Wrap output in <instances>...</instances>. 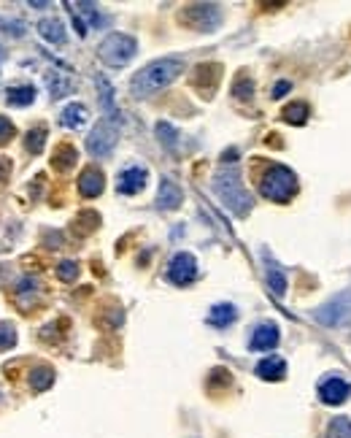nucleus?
<instances>
[{
  "mask_svg": "<svg viewBox=\"0 0 351 438\" xmlns=\"http://www.w3.org/2000/svg\"><path fill=\"white\" fill-rule=\"evenodd\" d=\"M54 382V373H51V368H46V365H41V368H36L33 373H30V384H33V390H46L49 384Z\"/></svg>",
  "mask_w": 351,
  "mask_h": 438,
  "instance_id": "nucleus-23",
  "label": "nucleus"
},
{
  "mask_svg": "<svg viewBox=\"0 0 351 438\" xmlns=\"http://www.w3.org/2000/svg\"><path fill=\"white\" fill-rule=\"evenodd\" d=\"M0 60H3V49H0Z\"/></svg>",
  "mask_w": 351,
  "mask_h": 438,
  "instance_id": "nucleus-35",
  "label": "nucleus"
},
{
  "mask_svg": "<svg viewBox=\"0 0 351 438\" xmlns=\"http://www.w3.org/2000/svg\"><path fill=\"white\" fill-rule=\"evenodd\" d=\"M316 319L327 327H338L351 322V292H341L332 301H327L324 306L316 308Z\"/></svg>",
  "mask_w": 351,
  "mask_h": 438,
  "instance_id": "nucleus-5",
  "label": "nucleus"
},
{
  "mask_svg": "<svg viewBox=\"0 0 351 438\" xmlns=\"http://www.w3.org/2000/svg\"><path fill=\"white\" fill-rule=\"evenodd\" d=\"M60 122H62V128L79 130V128L87 122V108L79 106V103H71V106H65V111L60 114Z\"/></svg>",
  "mask_w": 351,
  "mask_h": 438,
  "instance_id": "nucleus-15",
  "label": "nucleus"
},
{
  "mask_svg": "<svg viewBox=\"0 0 351 438\" xmlns=\"http://www.w3.org/2000/svg\"><path fill=\"white\" fill-rule=\"evenodd\" d=\"M289 87H292L289 82H278V84L273 87V97H284V92H289Z\"/></svg>",
  "mask_w": 351,
  "mask_h": 438,
  "instance_id": "nucleus-33",
  "label": "nucleus"
},
{
  "mask_svg": "<svg viewBox=\"0 0 351 438\" xmlns=\"http://www.w3.org/2000/svg\"><path fill=\"white\" fill-rule=\"evenodd\" d=\"M143 184H146V171L138 168V165H132V168H128V171L119 174L117 189H119L122 195H135L138 189H143Z\"/></svg>",
  "mask_w": 351,
  "mask_h": 438,
  "instance_id": "nucleus-10",
  "label": "nucleus"
},
{
  "mask_svg": "<svg viewBox=\"0 0 351 438\" xmlns=\"http://www.w3.org/2000/svg\"><path fill=\"white\" fill-rule=\"evenodd\" d=\"M79 192L84 198H97L103 192V174L97 168H87L84 174L79 176Z\"/></svg>",
  "mask_w": 351,
  "mask_h": 438,
  "instance_id": "nucleus-13",
  "label": "nucleus"
},
{
  "mask_svg": "<svg viewBox=\"0 0 351 438\" xmlns=\"http://www.w3.org/2000/svg\"><path fill=\"white\" fill-rule=\"evenodd\" d=\"M0 27H5L3 33H11V36H16V38L25 33V25H22V22H8V19H0Z\"/></svg>",
  "mask_w": 351,
  "mask_h": 438,
  "instance_id": "nucleus-32",
  "label": "nucleus"
},
{
  "mask_svg": "<svg viewBox=\"0 0 351 438\" xmlns=\"http://www.w3.org/2000/svg\"><path fill=\"white\" fill-rule=\"evenodd\" d=\"M351 395V384L346 379H327L322 387H319V397L327 403V406H338V403H346Z\"/></svg>",
  "mask_w": 351,
  "mask_h": 438,
  "instance_id": "nucleus-9",
  "label": "nucleus"
},
{
  "mask_svg": "<svg viewBox=\"0 0 351 438\" xmlns=\"http://www.w3.org/2000/svg\"><path fill=\"white\" fill-rule=\"evenodd\" d=\"M284 122H289V125H303L308 119V106L306 103H292V106H287L284 108Z\"/></svg>",
  "mask_w": 351,
  "mask_h": 438,
  "instance_id": "nucleus-22",
  "label": "nucleus"
},
{
  "mask_svg": "<svg viewBox=\"0 0 351 438\" xmlns=\"http://www.w3.org/2000/svg\"><path fill=\"white\" fill-rule=\"evenodd\" d=\"M135 51H138L135 38H132V36H125V33H111V36L100 44V49H97L100 60H103L106 65H111V68L128 65L132 57H135Z\"/></svg>",
  "mask_w": 351,
  "mask_h": 438,
  "instance_id": "nucleus-4",
  "label": "nucleus"
},
{
  "mask_svg": "<svg viewBox=\"0 0 351 438\" xmlns=\"http://www.w3.org/2000/svg\"><path fill=\"white\" fill-rule=\"evenodd\" d=\"M195 276H197V263H195V257L186 255V252L176 255L173 260H171V265H168V279H171L173 284H189Z\"/></svg>",
  "mask_w": 351,
  "mask_h": 438,
  "instance_id": "nucleus-8",
  "label": "nucleus"
},
{
  "mask_svg": "<svg viewBox=\"0 0 351 438\" xmlns=\"http://www.w3.org/2000/svg\"><path fill=\"white\" fill-rule=\"evenodd\" d=\"M97 87H100V100H103V108H106V114H108V122H114V119H117V108H114V89H111V84H108L103 76H97Z\"/></svg>",
  "mask_w": 351,
  "mask_h": 438,
  "instance_id": "nucleus-20",
  "label": "nucleus"
},
{
  "mask_svg": "<svg viewBox=\"0 0 351 438\" xmlns=\"http://www.w3.org/2000/svg\"><path fill=\"white\" fill-rule=\"evenodd\" d=\"M49 89H51V97H62V95L71 89V84H68L60 73H51V76H49Z\"/></svg>",
  "mask_w": 351,
  "mask_h": 438,
  "instance_id": "nucleus-27",
  "label": "nucleus"
},
{
  "mask_svg": "<svg viewBox=\"0 0 351 438\" xmlns=\"http://www.w3.org/2000/svg\"><path fill=\"white\" fill-rule=\"evenodd\" d=\"M114 146H117V128H114V122H100V125H95V130L89 132L87 138V152L92 157H108L111 152H114Z\"/></svg>",
  "mask_w": 351,
  "mask_h": 438,
  "instance_id": "nucleus-6",
  "label": "nucleus"
},
{
  "mask_svg": "<svg viewBox=\"0 0 351 438\" xmlns=\"http://www.w3.org/2000/svg\"><path fill=\"white\" fill-rule=\"evenodd\" d=\"M73 163H76V149L71 143L57 146V152H54V168L57 171H68V168H73Z\"/></svg>",
  "mask_w": 351,
  "mask_h": 438,
  "instance_id": "nucleus-19",
  "label": "nucleus"
},
{
  "mask_svg": "<svg viewBox=\"0 0 351 438\" xmlns=\"http://www.w3.org/2000/svg\"><path fill=\"white\" fill-rule=\"evenodd\" d=\"M184 19L192 25V27H197V30H214L217 25H219L221 14H219V5H189V11L184 14Z\"/></svg>",
  "mask_w": 351,
  "mask_h": 438,
  "instance_id": "nucleus-7",
  "label": "nucleus"
},
{
  "mask_svg": "<svg viewBox=\"0 0 351 438\" xmlns=\"http://www.w3.org/2000/svg\"><path fill=\"white\" fill-rule=\"evenodd\" d=\"M235 316H238V311H235V306H230V303H219V306H214L208 311V322H211L214 327H227L230 322H235Z\"/></svg>",
  "mask_w": 351,
  "mask_h": 438,
  "instance_id": "nucleus-16",
  "label": "nucleus"
},
{
  "mask_svg": "<svg viewBox=\"0 0 351 438\" xmlns=\"http://www.w3.org/2000/svg\"><path fill=\"white\" fill-rule=\"evenodd\" d=\"M214 192L221 198V203L238 214V217H246L252 211V195L243 189V181L238 174V152L230 149L224 152L221 157V168L214 176Z\"/></svg>",
  "mask_w": 351,
  "mask_h": 438,
  "instance_id": "nucleus-1",
  "label": "nucleus"
},
{
  "mask_svg": "<svg viewBox=\"0 0 351 438\" xmlns=\"http://www.w3.org/2000/svg\"><path fill=\"white\" fill-rule=\"evenodd\" d=\"M16 344V333L11 325H0V349H8Z\"/></svg>",
  "mask_w": 351,
  "mask_h": 438,
  "instance_id": "nucleus-29",
  "label": "nucleus"
},
{
  "mask_svg": "<svg viewBox=\"0 0 351 438\" xmlns=\"http://www.w3.org/2000/svg\"><path fill=\"white\" fill-rule=\"evenodd\" d=\"M11 138H14V125H11L5 117H0V146L8 143Z\"/></svg>",
  "mask_w": 351,
  "mask_h": 438,
  "instance_id": "nucleus-31",
  "label": "nucleus"
},
{
  "mask_svg": "<svg viewBox=\"0 0 351 438\" xmlns=\"http://www.w3.org/2000/svg\"><path fill=\"white\" fill-rule=\"evenodd\" d=\"M5 97H8V103H11V106H30V103L36 100V87H30V84L8 87Z\"/></svg>",
  "mask_w": 351,
  "mask_h": 438,
  "instance_id": "nucleus-18",
  "label": "nucleus"
},
{
  "mask_svg": "<svg viewBox=\"0 0 351 438\" xmlns=\"http://www.w3.org/2000/svg\"><path fill=\"white\" fill-rule=\"evenodd\" d=\"M263 195L273 203H287L292 200V195L298 192V178L289 168L284 165H273L267 174L263 176V184H260Z\"/></svg>",
  "mask_w": 351,
  "mask_h": 438,
  "instance_id": "nucleus-3",
  "label": "nucleus"
},
{
  "mask_svg": "<svg viewBox=\"0 0 351 438\" xmlns=\"http://www.w3.org/2000/svg\"><path fill=\"white\" fill-rule=\"evenodd\" d=\"M38 30H41V36H44L46 41H51V44H65V27H62L60 19H44V22L38 25Z\"/></svg>",
  "mask_w": 351,
  "mask_h": 438,
  "instance_id": "nucleus-17",
  "label": "nucleus"
},
{
  "mask_svg": "<svg viewBox=\"0 0 351 438\" xmlns=\"http://www.w3.org/2000/svg\"><path fill=\"white\" fill-rule=\"evenodd\" d=\"M157 135H160V141H162L168 149H173L176 146V130L168 125V122H160V125H157Z\"/></svg>",
  "mask_w": 351,
  "mask_h": 438,
  "instance_id": "nucleus-28",
  "label": "nucleus"
},
{
  "mask_svg": "<svg viewBox=\"0 0 351 438\" xmlns=\"http://www.w3.org/2000/svg\"><path fill=\"white\" fill-rule=\"evenodd\" d=\"M181 189H178V184L171 181V178H162V184H160V192H157V206L162 209V211H173L178 209V203H181Z\"/></svg>",
  "mask_w": 351,
  "mask_h": 438,
  "instance_id": "nucleus-11",
  "label": "nucleus"
},
{
  "mask_svg": "<svg viewBox=\"0 0 351 438\" xmlns=\"http://www.w3.org/2000/svg\"><path fill=\"white\" fill-rule=\"evenodd\" d=\"M184 60L181 57H162V60H154V62H149L141 73H135V79H132V95L135 97H149V95H154L157 89H165L171 82H176L181 73H184Z\"/></svg>",
  "mask_w": 351,
  "mask_h": 438,
  "instance_id": "nucleus-2",
  "label": "nucleus"
},
{
  "mask_svg": "<svg viewBox=\"0 0 351 438\" xmlns=\"http://www.w3.org/2000/svg\"><path fill=\"white\" fill-rule=\"evenodd\" d=\"M284 373H287V362L281 357H265L257 365V376L265 382H278V379H284Z\"/></svg>",
  "mask_w": 351,
  "mask_h": 438,
  "instance_id": "nucleus-14",
  "label": "nucleus"
},
{
  "mask_svg": "<svg viewBox=\"0 0 351 438\" xmlns=\"http://www.w3.org/2000/svg\"><path fill=\"white\" fill-rule=\"evenodd\" d=\"M267 287H270V292L276 298H281L287 292V279H284V273L276 265H267Z\"/></svg>",
  "mask_w": 351,
  "mask_h": 438,
  "instance_id": "nucleus-21",
  "label": "nucleus"
},
{
  "mask_svg": "<svg viewBox=\"0 0 351 438\" xmlns=\"http://www.w3.org/2000/svg\"><path fill=\"white\" fill-rule=\"evenodd\" d=\"M276 344H278V327L270 325V322L260 325V327L254 330V336H252V349H257V351L273 349Z\"/></svg>",
  "mask_w": 351,
  "mask_h": 438,
  "instance_id": "nucleus-12",
  "label": "nucleus"
},
{
  "mask_svg": "<svg viewBox=\"0 0 351 438\" xmlns=\"http://www.w3.org/2000/svg\"><path fill=\"white\" fill-rule=\"evenodd\" d=\"M252 92H254V82H252V79H246V76H241V79L232 84V95H235L238 100H249V97H252Z\"/></svg>",
  "mask_w": 351,
  "mask_h": 438,
  "instance_id": "nucleus-26",
  "label": "nucleus"
},
{
  "mask_svg": "<svg viewBox=\"0 0 351 438\" xmlns=\"http://www.w3.org/2000/svg\"><path fill=\"white\" fill-rule=\"evenodd\" d=\"M11 171V163L5 160V157H0V181H5V176Z\"/></svg>",
  "mask_w": 351,
  "mask_h": 438,
  "instance_id": "nucleus-34",
  "label": "nucleus"
},
{
  "mask_svg": "<svg viewBox=\"0 0 351 438\" xmlns=\"http://www.w3.org/2000/svg\"><path fill=\"white\" fill-rule=\"evenodd\" d=\"M327 438H351V419L349 417H338L330 422Z\"/></svg>",
  "mask_w": 351,
  "mask_h": 438,
  "instance_id": "nucleus-25",
  "label": "nucleus"
},
{
  "mask_svg": "<svg viewBox=\"0 0 351 438\" xmlns=\"http://www.w3.org/2000/svg\"><path fill=\"white\" fill-rule=\"evenodd\" d=\"M76 273H79V268H76V263H71V260H65V263L57 265V276H60L62 281H71V279H76Z\"/></svg>",
  "mask_w": 351,
  "mask_h": 438,
  "instance_id": "nucleus-30",
  "label": "nucleus"
},
{
  "mask_svg": "<svg viewBox=\"0 0 351 438\" xmlns=\"http://www.w3.org/2000/svg\"><path fill=\"white\" fill-rule=\"evenodd\" d=\"M44 143H46V128H36V130L27 132L25 146H27L30 154H41V152H44Z\"/></svg>",
  "mask_w": 351,
  "mask_h": 438,
  "instance_id": "nucleus-24",
  "label": "nucleus"
}]
</instances>
